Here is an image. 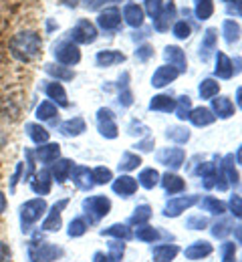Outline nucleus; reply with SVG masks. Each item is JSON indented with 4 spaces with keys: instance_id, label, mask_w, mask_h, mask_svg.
<instances>
[{
    "instance_id": "1",
    "label": "nucleus",
    "mask_w": 242,
    "mask_h": 262,
    "mask_svg": "<svg viewBox=\"0 0 242 262\" xmlns=\"http://www.w3.org/2000/svg\"><path fill=\"white\" fill-rule=\"evenodd\" d=\"M40 36L31 31H25V33H18L12 40H10V51L16 59L20 61H31L35 59L36 55L40 53Z\"/></svg>"
},
{
    "instance_id": "2",
    "label": "nucleus",
    "mask_w": 242,
    "mask_h": 262,
    "mask_svg": "<svg viewBox=\"0 0 242 262\" xmlns=\"http://www.w3.org/2000/svg\"><path fill=\"white\" fill-rule=\"evenodd\" d=\"M45 214H47V202L42 198H33V200L25 202L20 206V212H18L23 234H29Z\"/></svg>"
},
{
    "instance_id": "3",
    "label": "nucleus",
    "mask_w": 242,
    "mask_h": 262,
    "mask_svg": "<svg viewBox=\"0 0 242 262\" xmlns=\"http://www.w3.org/2000/svg\"><path fill=\"white\" fill-rule=\"evenodd\" d=\"M65 252L61 246L45 242L42 238H33L29 242V262H53L61 258Z\"/></svg>"
},
{
    "instance_id": "4",
    "label": "nucleus",
    "mask_w": 242,
    "mask_h": 262,
    "mask_svg": "<svg viewBox=\"0 0 242 262\" xmlns=\"http://www.w3.org/2000/svg\"><path fill=\"white\" fill-rule=\"evenodd\" d=\"M83 212L85 220L91 224H97L101 218H105L111 212V200L105 196H89L83 200Z\"/></svg>"
},
{
    "instance_id": "5",
    "label": "nucleus",
    "mask_w": 242,
    "mask_h": 262,
    "mask_svg": "<svg viewBox=\"0 0 242 262\" xmlns=\"http://www.w3.org/2000/svg\"><path fill=\"white\" fill-rule=\"evenodd\" d=\"M67 206H69V198H63V200H59L57 204H53L51 210L45 214V220H42V224H40V230H42V232H59L61 226H63L61 214H63V210H65Z\"/></svg>"
},
{
    "instance_id": "6",
    "label": "nucleus",
    "mask_w": 242,
    "mask_h": 262,
    "mask_svg": "<svg viewBox=\"0 0 242 262\" xmlns=\"http://www.w3.org/2000/svg\"><path fill=\"white\" fill-rule=\"evenodd\" d=\"M55 59L63 67H73L81 61V51L73 40H63L55 47Z\"/></svg>"
},
{
    "instance_id": "7",
    "label": "nucleus",
    "mask_w": 242,
    "mask_h": 262,
    "mask_svg": "<svg viewBox=\"0 0 242 262\" xmlns=\"http://www.w3.org/2000/svg\"><path fill=\"white\" fill-rule=\"evenodd\" d=\"M95 38H97V29L89 20H79L71 31V40L75 45H89Z\"/></svg>"
},
{
    "instance_id": "8",
    "label": "nucleus",
    "mask_w": 242,
    "mask_h": 262,
    "mask_svg": "<svg viewBox=\"0 0 242 262\" xmlns=\"http://www.w3.org/2000/svg\"><path fill=\"white\" fill-rule=\"evenodd\" d=\"M200 202V198L198 196H178V198H172L168 204H166V208H164V216H168V218H175V216H180L182 212H186L188 208H192L194 204H198Z\"/></svg>"
},
{
    "instance_id": "9",
    "label": "nucleus",
    "mask_w": 242,
    "mask_h": 262,
    "mask_svg": "<svg viewBox=\"0 0 242 262\" xmlns=\"http://www.w3.org/2000/svg\"><path fill=\"white\" fill-rule=\"evenodd\" d=\"M97 127H99V133L107 137V139H113L117 137V123H115V115L111 113V109H99L97 111Z\"/></svg>"
},
{
    "instance_id": "10",
    "label": "nucleus",
    "mask_w": 242,
    "mask_h": 262,
    "mask_svg": "<svg viewBox=\"0 0 242 262\" xmlns=\"http://www.w3.org/2000/svg\"><path fill=\"white\" fill-rule=\"evenodd\" d=\"M33 154L42 165H53L61 158V145L59 143H42V145L36 147Z\"/></svg>"
},
{
    "instance_id": "11",
    "label": "nucleus",
    "mask_w": 242,
    "mask_h": 262,
    "mask_svg": "<svg viewBox=\"0 0 242 262\" xmlns=\"http://www.w3.org/2000/svg\"><path fill=\"white\" fill-rule=\"evenodd\" d=\"M53 188V176H51V169H40L36 171L35 178L31 180V190L35 192L36 196H47Z\"/></svg>"
},
{
    "instance_id": "12",
    "label": "nucleus",
    "mask_w": 242,
    "mask_h": 262,
    "mask_svg": "<svg viewBox=\"0 0 242 262\" xmlns=\"http://www.w3.org/2000/svg\"><path fill=\"white\" fill-rule=\"evenodd\" d=\"M184 160H186V154L180 147H166V149L158 151V162L172 167V169H178L180 165L184 164Z\"/></svg>"
},
{
    "instance_id": "13",
    "label": "nucleus",
    "mask_w": 242,
    "mask_h": 262,
    "mask_svg": "<svg viewBox=\"0 0 242 262\" xmlns=\"http://www.w3.org/2000/svg\"><path fill=\"white\" fill-rule=\"evenodd\" d=\"M71 178H73V184H75L79 190H83V192H89V190L95 186L93 173H91V169L85 167V165H75Z\"/></svg>"
},
{
    "instance_id": "14",
    "label": "nucleus",
    "mask_w": 242,
    "mask_h": 262,
    "mask_svg": "<svg viewBox=\"0 0 242 262\" xmlns=\"http://www.w3.org/2000/svg\"><path fill=\"white\" fill-rule=\"evenodd\" d=\"M45 95L51 99L55 105H61V107H69V99H67V91L65 87L59 83V81H49L45 87H42Z\"/></svg>"
},
{
    "instance_id": "15",
    "label": "nucleus",
    "mask_w": 242,
    "mask_h": 262,
    "mask_svg": "<svg viewBox=\"0 0 242 262\" xmlns=\"http://www.w3.org/2000/svg\"><path fill=\"white\" fill-rule=\"evenodd\" d=\"M134 236H136L138 240H141V242H160L162 238L172 240V234L162 232L160 228H153V226H138Z\"/></svg>"
},
{
    "instance_id": "16",
    "label": "nucleus",
    "mask_w": 242,
    "mask_h": 262,
    "mask_svg": "<svg viewBox=\"0 0 242 262\" xmlns=\"http://www.w3.org/2000/svg\"><path fill=\"white\" fill-rule=\"evenodd\" d=\"M97 25L103 31H115L121 25V12L115 6L113 8H105L103 12L99 14V18H97Z\"/></svg>"
},
{
    "instance_id": "17",
    "label": "nucleus",
    "mask_w": 242,
    "mask_h": 262,
    "mask_svg": "<svg viewBox=\"0 0 242 262\" xmlns=\"http://www.w3.org/2000/svg\"><path fill=\"white\" fill-rule=\"evenodd\" d=\"M212 244L206 242V240H198V242H194V244H190L186 250H184V254H186V258L188 260H202V258H206L212 254Z\"/></svg>"
},
{
    "instance_id": "18",
    "label": "nucleus",
    "mask_w": 242,
    "mask_h": 262,
    "mask_svg": "<svg viewBox=\"0 0 242 262\" xmlns=\"http://www.w3.org/2000/svg\"><path fill=\"white\" fill-rule=\"evenodd\" d=\"M73 167H75V164L71 160H57L51 167V176L57 184H65L73 173Z\"/></svg>"
},
{
    "instance_id": "19",
    "label": "nucleus",
    "mask_w": 242,
    "mask_h": 262,
    "mask_svg": "<svg viewBox=\"0 0 242 262\" xmlns=\"http://www.w3.org/2000/svg\"><path fill=\"white\" fill-rule=\"evenodd\" d=\"M178 75H180V71L173 69L172 65L160 67V69L153 73V77H151V85H153V87H166L168 83H172Z\"/></svg>"
},
{
    "instance_id": "20",
    "label": "nucleus",
    "mask_w": 242,
    "mask_h": 262,
    "mask_svg": "<svg viewBox=\"0 0 242 262\" xmlns=\"http://www.w3.org/2000/svg\"><path fill=\"white\" fill-rule=\"evenodd\" d=\"M136 190H138V182L131 176H121L113 182V192L123 198H129L131 194H136Z\"/></svg>"
},
{
    "instance_id": "21",
    "label": "nucleus",
    "mask_w": 242,
    "mask_h": 262,
    "mask_svg": "<svg viewBox=\"0 0 242 262\" xmlns=\"http://www.w3.org/2000/svg\"><path fill=\"white\" fill-rule=\"evenodd\" d=\"M85 129H87V125H85L83 117H73V119H67V121H63L59 125V131L63 135H67V137H77V135L85 133Z\"/></svg>"
},
{
    "instance_id": "22",
    "label": "nucleus",
    "mask_w": 242,
    "mask_h": 262,
    "mask_svg": "<svg viewBox=\"0 0 242 262\" xmlns=\"http://www.w3.org/2000/svg\"><path fill=\"white\" fill-rule=\"evenodd\" d=\"M178 252H180V248L175 244H160L151 250V258L153 262H172Z\"/></svg>"
},
{
    "instance_id": "23",
    "label": "nucleus",
    "mask_w": 242,
    "mask_h": 262,
    "mask_svg": "<svg viewBox=\"0 0 242 262\" xmlns=\"http://www.w3.org/2000/svg\"><path fill=\"white\" fill-rule=\"evenodd\" d=\"M57 117H59V111H57V105H55L53 101H42V103L36 107V119H38V121L57 123Z\"/></svg>"
},
{
    "instance_id": "24",
    "label": "nucleus",
    "mask_w": 242,
    "mask_h": 262,
    "mask_svg": "<svg viewBox=\"0 0 242 262\" xmlns=\"http://www.w3.org/2000/svg\"><path fill=\"white\" fill-rule=\"evenodd\" d=\"M188 119H190V121H192L196 127H204V125L214 123L216 115H212V111H210V109H206V107H198V109H192V111H190Z\"/></svg>"
},
{
    "instance_id": "25",
    "label": "nucleus",
    "mask_w": 242,
    "mask_h": 262,
    "mask_svg": "<svg viewBox=\"0 0 242 262\" xmlns=\"http://www.w3.org/2000/svg\"><path fill=\"white\" fill-rule=\"evenodd\" d=\"M212 107H214V113L222 119H228L234 115V103L228 97H218L212 99Z\"/></svg>"
},
{
    "instance_id": "26",
    "label": "nucleus",
    "mask_w": 242,
    "mask_h": 262,
    "mask_svg": "<svg viewBox=\"0 0 242 262\" xmlns=\"http://www.w3.org/2000/svg\"><path fill=\"white\" fill-rule=\"evenodd\" d=\"M101 236H109V238H115V240H123V242H127V240H131V238H134V232L127 228L125 224H113V226H109V228L101 230Z\"/></svg>"
},
{
    "instance_id": "27",
    "label": "nucleus",
    "mask_w": 242,
    "mask_h": 262,
    "mask_svg": "<svg viewBox=\"0 0 242 262\" xmlns=\"http://www.w3.org/2000/svg\"><path fill=\"white\" fill-rule=\"evenodd\" d=\"M27 135L35 141L36 145H42V143H49V131L45 129L40 123H27L25 125Z\"/></svg>"
},
{
    "instance_id": "28",
    "label": "nucleus",
    "mask_w": 242,
    "mask_h": 262,
    "mask_svg": "<svg viewBox=\"0 0 242 262\" xmlns=\"http://www.w3.org/2000/svg\"><path fill=\"white\" fill-rule=\"evenodd\" d=\"M216 75L220 79H230L234 75V67H232L230 59L224 53H218L216 55Z\"/></svg>"
},
{
    "instance_id": "29",
    "label": "nucleus",
    "mask_w": 242,
    "mask_h": 262,
    "mask_svg": "<svg viewBox=\"0 0 242 262\" xmlns=\"http://www.w3.org/2000/svg\"><path fill=\"white\" fill-rule=\"evenodd\" d=\"M166 59H168L170 65H172L173 69H178L180 73L186 71V55H184L182 49H178V47H168V49H166Z\"/></svg>"
},
{
    "instance_id": "30",
    "label": "nucleus",
    "mask_w": 242,
    "mask_h": 262,
    "mask_svg": "<svg viewBox=\"0 0 242 262\" xmlns=\"http://www.w3.org/2000/svg\"><path fill=\"white\" fill-rule=\"evenodd\" d=\"M97 65L99 67H111V65H117V63H123L125 57L117 51H99L97 57H95Z\"/></svg>"
},
{
    "instance_id": "31",
    "label": "nucleus",
    "mask_w": 242,
    "mask_h": 262,
    "mask_svg": "<svg viewBox=\"0 0 242 262\" xmlns=\"http://www.w3.org/2000/svg\"><path fill=\"white\" fill-rule=\"evenodd\" d=\"M162 186H164V190L172 196V194H178V192H182V190L186 188V182H184L182 178L173 176V173H166V176L162 178Z\"/></svg>"
},
{
    "instance_id": "32",
    "label": "nucleus",
    "mask_w": 242,
    "mask_h": 262,
    "mask_svg": "<svg viewBox=\"0 0 242 262\" xmlns=\"http://www.w3.org/2000/svg\"><path fill=\"white\" fill-rule=\"evenodd\" d=\"M123 18H125L127 25L139 27V25L143 23V10L139 8L138 4H127V6L123 8Z\"/></svg>"
},
{
    "instance_id": "33",
    "label": "nucleus",
    "mask_w": 242,
    "mask_h": 262,
    "mask_svg": "<svg viewBox=\"0 0 242 262\" xmlns=\"http://www.w3.org/2000/svg\"><path fill=\"white\" fill-rule=\"evenodd\" d=\"M45 71L55 79V81H71L75 77V73L71 71L69 67H63V65H45Z\"/></svg>"
},
{
    "instance_id": "34",
    "label": "nucleus",
    "mask_w": 242,
    "mask_h": 262,
    "mask_svg": "<svg viewBox=\"0 0 242 262\" xmlns=\"http://www.w3.org/2000/svg\"><path fill=\"white\" fill-rule=\"evenodd\" d=\"M149 109L151 111H166V113H170V111L175 109V101L172 97H168V95H158V97L151 99Z\"/></svg>"
},
{
    "instance_id": "35",
    "label": "nucleus",
    "mask_w": 242,
    "mask_h": 262,
    "mask_svg": "<svg viewBox=\"0 0 242 262\" xmlns=\"http://www.w3.org/2000/svg\"><path fill=\"white\" fill-rule=\"evenodd\" d=\"M138 182L145 188V190H151V188L160 182V173H158L153 167H145V169L139 173Z\"/></svg>"
},
{
    "instance_id": "36",
    "label": "nucleus",
    "mask_w": 242,
    "mask_h": 262,
    "mask_svg": "<svg viewBox=\"0 0 242 262\" xmlns=\"http://www.w3.org/2000/svg\"><path fill=\"white\" fill-rule=\"evenodd\" d=\"M89 228V222L85 220V218H81V216H77V218H73L69 222V230H67V234H69L71 238H79V236H83L85 232Z\"/></svg>"
},
{
    "instance_id": "37",
    "label": "nucleus",
    "mask_w": 242,
    "mask_h": 262,
    "mask_svg": "<svg viewBox=\"0 0 242 262\" xmlns=\"http://www.w3.org/2000/svg\"><path fill=\"white\" fill-rule=\"evenodd\" d=\"M200 204V208L204 210V212H210V214H224V204L220 202V200H216V198H212V196H208L204 198V200H200L198 202Z\"/></svg>"
},
{
    "instance_id": "38",
    "label": "nucleus",
    "mask_w": 242,
    "mask_h": 262,
    "mask_svg": "<svg viewBox=\"0 0 242 262\" xmlns=\"http://www.w3.org/2000/svg\"><path fill=\"white\" fill-rule=\"evenodd\" d=\"M149 218H151V208L143 204V206H139V208L134 210V214H131V218H129V224H134V226H136V224H138V226H143Z\"/></svg>"
},
{
    "instance_id": "39",
    "label": "nucleus",
    "mask_w": 242,
    "mask_h": 262,
    "mask_svg": "<svg viewBox=\"0 0 242 262\" xmlns=\"http://www.w3.org/2000/svg\"><path fill=\"white\" fill-rule=\"evenodd\" d=\"M218 89H220V85H218L214 79H204V81L200 83V97L214 99L218 95Z\"/></svg>"
},
{
    "instance_id": "40",
    "label": "nucleus",
    "mask_w": 242,
    "mask_h": 262,
    "mask_svg": "<svg viewBox=\"0 0 242 262\" xmlns=\"http://www.w3.org/2000/svg\"><path fill=\"white\" fill-rule=\"evenodd\" d=\"M107 248H109V254H107L109 262L121 260V256H123V252H125V244H123V240H111Z\"/></svg>"
},
{
    "instance_id": "41",
    "label": "nucleus",
    "mask_w": 242,
    "mask_h": 262,
    "mask_svg": "<svg viewBox=\"0 0 242 262\" xmlns=\"http://www.w3.org/2000/svg\"><path fill=\"white\" fill-rule=\"evenodd\" d=\"M139 164H141L139 156L131 154V151H125V154L121 156V162H119V171H131V169H136Z\"/></svg>"
},
{
    "instance_id": "42",
    "label": "nucleus",
    "mask_w": 242,
    "mask_h": 262,
    "mask_svg": "<svg viewBox=\"0 0 242 262\" xmlns=\"http://www.w3.org/2000/svg\"><path fill=\"white\" fill-rule=\"evenodd\" d=\"M230 232H232V220H230V218H222V220H218V222L212 226V234H214L216 238H226Z\"/></svg>"
},
{
    "instance_id": "43",
    "label": "nucleus",
    "mask_w": 242,
    "mask_h": 262,
    "mask_svg": "<svg viewBox=\"0 0 242 262\" xmlns=\"http://www.w3.org/2000/svg\"><path fill=\"white\" fill-rule=\"evenodd\" d=\"M216 31L214 29H208L206 34H204V40H202V47H200V55H202V59L206 61L208 59V53L214 49V42H216Z\"/></svg>"
},
{
    "instance_id": "44",
    "label": "nucleus",
    "mask_w": 242,
    "mask_h": 262,
    "mask_svg": "<svg viewBox=\"0 0 242 262\" xmlns=\"http://www.w3.org/2000/svg\"><path fill=\"white\" fill-rule=\"evenodd\" d=\"M91 173H93V182H95V184H109V182L113 180L111 169H109V167H103V165L91 169Z\"/></svg>"
},
{
    "instance_id": "45",
    "label": "nucleus",
    "mask_w": 242,
    "mask_h": 262,
    "mask_svg": "<svg viewBox=\"0 0 242 262\" xmlns=\"http://www.w3.org/2000/svg\"><path fill=\"white\" fill-rule=\"evenodd\" d=\"M175 115L180 117V119H186L188 115H190V111H192V101L190 97H180L175 101Z\"/></svg>"
},
{
    "instance_id": "46",
    "label": "nucleus",
    "mask_w": 242,
    "mask_h": 262,
    "mask_svg": "<svg viewBox=\"0 0 242 262\" xmlns=\"http://www.w3.org/2000/svg\"><path fill=\"white\" fill-rule=\"evenodd\" d=\"M222 31H224V36H226V40H228V42H234V40H238L240 29H238V25H236L234 20H224V25H222Z\"/></svg>"
},
{
    "instance_id": "47",
    "label": "nucleus",
    "mask_w": 242,
    "mask_h": 262,
    "mask_svg": "<svg viewBox=\"0 0 242 262\" xmlns=\"http://www.w3.org/2000/svg\"><path fill=\"white\" fill-rule=\"evenodd\" d=\"M220 256H222V262H236V244L224 242L220 246Z\"/></svg>"
},
{
    "instance_id": "48",
    "label": "nucleus",
    "mask_w": 242,
    "mask_h": 262,
    "mask_svg": "<svg viewBox=\"0 0 242 262\" xmlns=\"http://www.w3.org/2000/svg\"><path fill=\"white\" fill-rule=\"evenodd\" d=\"M214 6H212V0H196V16L200 20H206L208 16L212 14Z\"/></svg>"
},
{
    "instance_id": "49",
    "label": "nucleus",
    "mask_w": 242,
    "mask_h": 262,
    "mask_svg": "<svg viewBox=\"0 0 242 262\" xmlns=\"http://www.w3.org/2000/svg\"><path fill=\"white\" fill-rule=\"evenodd\" d=\"M168 139H172L175 143H186L188 139H190V133L188 129H184V127H172V129H168Z\"/></svg>"
},
{
    "instance_id": "50",
    "label": "nucleus",
    "mask_w": 242,
    "mask_h": 262,
    "mask_svg": "<svg viewBox=\"0 0 242 262\" xmlns=\"http://www.w3.org/2000/svg\"><path fill=\"white\" fill-rule=\"evenodd\" d=\"M145 8H147L149 16L156 20L162 14V10H164V2L162 0H145Z\"/></svg>"
},
{
    "instance_id": "51",
    "label": "nucleus",
    "mask_w": 242,
    "mask_h": 262,
    "mask_svg": "<svg viewBox=\"0 0 242 262\" xmlns=\"http://www.w3.org/2000/svg\"><path fill=\"white\" fill-rule=\"evenodd\" d=\"M186 226L192 230H202L208 226V220L202 216V214H196V216H190V218L186 220Z\"/></svg>"
},
{
    "instance_id": "52",
    "label": "nucleus",
    "mask_w": 242,
    "mask_h": 262,
    "mask_svg": "<svg viewBox=\"0 0 242 262\" xmlns=\"http://www.w3.org/2000/svg\"><path fill=\"white\" fill-rule=\"evenodd\" d=\"M173 34H175L178 38H188V36H190V27L186 25V20H178V23H175Z\"/></svg>"
},
{
    "instance_id": "53",
    "label": "nucleus",
    "mask_w": 242,
    "mask_h": 262,
    "mask_svg": "<svg viewBox=\"0 0 242 262\" xmlns=\"http://www.w3.org/2000/svg\"><path fill=\"white\" fill-rule=\"evenodd\" d=\"M230 210L236 218H242V198L240 196H232L230 198Z\"/></svg>"
},
{
    "instance_id": "54",
    "label": "nucleus",
    "mask_w": 242,
    "mask_h": 262,
    "mask_svg": "<svg viewBox=\"0 0 242 262\" xmlns=\"http://www.w3.org/2000/svg\"><path fill=\"white\" fill-rule=\"evenodd\" d=\"M0 262H12V252L4 242H0Z\"/></svg>"
},
{
    "instance_id": "55",
    "label": "nucleus",
    "mask_w": 242,
    "mask_h": 262,
    "mask_svg": "<svg viewBox=\"0 0 242 262\" xmlns=\"http://www.w3.org/2000/svg\"><path fill=\"white\" fill-rule=\"evenodd\" d=\"M23 169H25V165L18 164L16 165V171H14V176H12V180H10V192H14V188H16V184H18V180H20V176H23Z\"/></svg>"
},
{
    "instance_id": "56",
    "label": "nucleus",
    "mask_w": 242,
    "mask_h": 262,
    "mask_svg": "<svg viewBox=\"0 0 242 262\" xmlns=\"http://www.w3.org/2000/svg\"><path fill=\"white\" fill-rule=\"evenodd\" d=\"M151 55H153V49L151 47H141L138 53H136V57H138L139 61H147Z\"/></svg>"
},
{
    "instance_id": "57",
    "label": "nucleus",
    "mask_w": 242,
    "mask_h": 262,
    "mask_svg": "<svg viewBox=\"0 0 242 262\" xmlns=\"http://www.w3.org/2000/svg\"><path fill=\"white\" fill-rule=\"evenodd\" d=\"M107 2H117V0H85V6L89 10H95V8H99L101 4H107Z\"/></svg>"
},
{
    "instance_id": "58",
    "label": "nucleus",
    "mask_w": 242,
    "mask_h": 262,
    "mask_svg": "<svg viewBox=\"0 0 242 262\" xmlns=\"http://www.w3.org/2000/svg\"><path fill=\"white\" fill-rule=\"evenodd\" d=\"M136 147H139L141 151H149V149L153 147V141H151V139H147V141H141V143H138Z\"/></svg>"
},
{
    "instance_id": "59",
    "label": "nucleus",
    "mask_w": 242,
    "mask_h": 262,
    "mask_svg": "<svg viewBox=\"0 0 242 262\" xmlns=\"http://www.w3.org/2000/svg\"><path fill=\"white\" fill-rule=\"evenodd\" d=\"M93 262H109V258H107L105 252H95L93 254Z\"/></svg>"
},
{
    "instance_id": "60",
    "label": "nucleus",
    "mask_w": 242,
    "mask_h": 262,
    "mask_svg": "<svg viewBox=\"0 0 242 262\" xmlns=\"http://www.w3.org/2000/svg\"><path fill=\"white\" fill-rule=\"evenodd\" d=\"M6 212V196H4V192L0 190V216Z\"/></svg>"
},
{
    "instance_id": "61",
    "label": "nucleus",
    "mask_w": 242,
    "mask_h": 262,
    "mask_svg": "<svg viewBox=\"0 0 242 262\" xmlns=\"http://www.w3.org/2000/svg\"><path fill=\"white\" fill-rule=\"evenodd\" d=\"M236 103H238V107L242 109V87H238V91H236Z\"/></svg>"
},
{
    "instance_id": "62",
    "label": "nucleus",
    "mask_w": 242,
    "mask_h": 262,
    "mask_svg": "<svg viewBox=\"0 0 242 262\" xmlns=\"http://www.w3.org/2000/svg\"><path fill=\"white\" fill-rule=\"evenodd\" d=\"M236 162L242 165V145L238 147V151H236Z\"/></svg>"
},
{
    "instance_id": "63",
    "label": "nucleus",
    "mask_w": 242,
    "mask_h": 262,
    "mask_svg": "<svg viewBox=\"0 0 242 262\" xmlns=\"http://www.w3.org/2000/svg\"><path fill=\"white\" fill-rule=\"evenodd\" d=\"M63 2L69 4V6H75V4H77V0H63Z\"/></svg>"
},
{
    "instance_id": "64",
    "label": "nucleus",
    "mask_w": 242,
    "mask_h": 262,
    "mask_svg": "<svg viewBox=\"0 0 242 262\" xmlns=\"http://www.w3.org/2000/svg\"><path fill=\"white\" fill-rule=\"evenodd\" d=\"M238 12H240V14H242V2H240V8H238Z\"/></svg>"
}]
</instances>
